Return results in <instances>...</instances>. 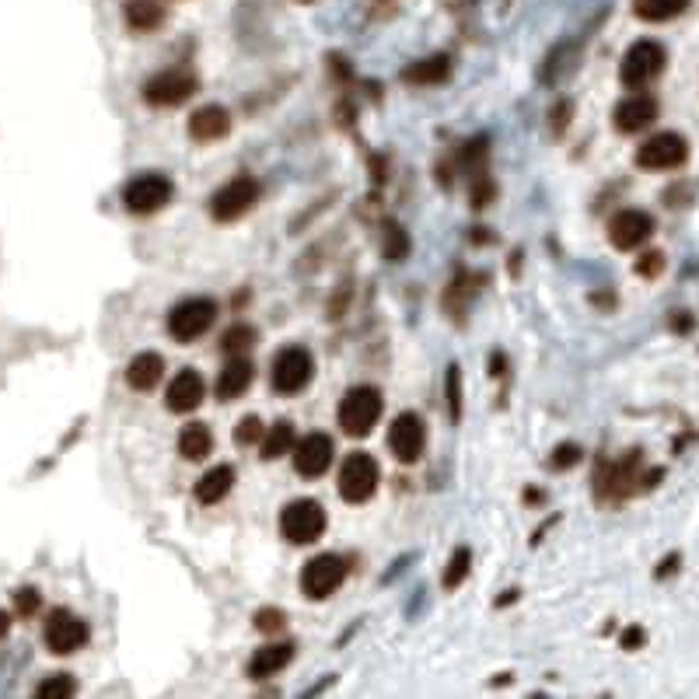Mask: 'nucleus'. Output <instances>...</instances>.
Wrapping results in <instances>:
<instances>
[{"instance_id":"f257e3e1","label":"nucleus","mask_w":699,"mask_h":699,"mask_svg":"<svg viewBox=\"0 0 699 699\" xmlns=\"http://www.w3.org/2000/svg\"><path fill=\"white\" fill-rule=\"evenodd\" d=\"M640 479H644V455L630 451L619 462H602L595 472V493L602 504H623L626 497L640 490Z\"/></svg>"},{"instance_id":"f03ea898","label":"nucleus","mask_w":699,"mask_h":699,"mask_svg":"<svg viewBox=\"0 0 699 699\" xmlns=\"http://www.w3.org/2000/svg\"><path fill=\"white\" fill-rule=\"evenodd\" d=\"M665 67H668V49L661 46L658 39H637L626 49L623 63H619V81H623V88L640 91V88H647L654 77H661Z\"/></svg>"},{"instance_id":"7ed1b4c3","label":"nucleus","mask_w":699,"mask_h":699,"mask_svg":"<svg viewBox=\"0 0 699 699\" xmlns=\"http://www.w3.org/2000/svg\"><path fill=\"white\" fill-rule=\"evenodd\" d=\"M381 392L371 385H357L350 388L347 395H343L340 402V413H336V420H340V427L347 430L350 437H367L374 430V423L381 420Z\"/></svg>"},{"instance_id":"20e7f679","label":"nucleus","mask_w":699,"mask_h":699,"mask_svg":"<svg viewBox=\"0 0 699 699\" xmlns=\"http://www.w3.org/2000/svg\"><path fill=\"white\" fill-rule=\"evenodd\" d=\"M280 532L294 546L319 542L322 532H326V507L319 500H291L280 514Z\"/></svg>"},{"instance_id":"39448f33","label":"nucleus","mask_w":699,"mask_h":699,"mask_svg":"<svg viewBox=\"0 0 699 699\" xmlns=\"http://www.w3.org/2000/svg\"><path fill=\"white\" fill-rule=\"evenodd\" d=\"M689 161V140L675 130L654 133L637 147V168L644 172H675Z\"/></svg>"},{"instance_id":"423d86ee","label":"nucleus","mask_w":699,"mask_h":699,"mask_svg":"<svg viewBox=\"0 0 699 699\" xmlns=\"http://www.w3.org/2000/svg\"><path fill=\"white\" fill-rule=\"evenodd\" d=\"M315 374V360L305 347H284L273 357L270 367V385L277 395H298L301 388H308Z\"/></svg>"},{"instance_id":"0eeeda50","label":"nucleus","mask_w":699,"mask_h":699,"mask_svg":"<svg viewBox=\"0 0 699 699\" xmlns=\"http://www.w3.org/2000/svg\"><path fill=\"white\" fill-rule=\"evenodd\" d=\"M259 203V182L252 175H235L231 182H224L214 196H210V217L221 224L238 221Z\"/></svg>"},{"instance_id":"6e6552de","label":"nucleus","mask_w":699,"mask_h":699,"mask_svg":"<svg viewBox=\"0 0 699 699\" xmlns=\"http://www.w3.org/2000/svg\"><path fill=\"white\" fill-rule=\"evenodd\" d=\"M200 81H196L193 70H182V67H172V70H161V74L147 77L144 81V98L147 105L154 109H168V105H182L196 95Z\"/></svg>"},{"instance_id":"1a4fd4ad","label":"nucleus","mask_w":699,"mask_h":699,"mask_svg":"<svg viewBox=\"0 0 699 699\" xmlns=\"http://www.w3.org/2000/svg\"><path fill=\"white\" fill-rule=\"evenodd\" d=\"M347 581V560L336 553H322V556H312L301 570V591H305L312 602H322L329 598L333 591L343 588Z\"/></svg>"},{"instance_id":"9d476101","label":"nucleus","mask_w":699,"mask_h":699,"mask_svg":"<svg viewBox=\"0 0 699 699\" xmlns=\"http://www.w3.org/2000/svg\"><path fill=\"white\" fill-rule=\"evenodd\" d=\"M214 319H217V305L210 298L179 301V305L168 312V333L179 343H193L214 326Z\"/></svg>"},{"instance_id":"9b49d317","label":"nucleus","mask_w":699,"mask_h":699,"mask_svg":"<svg viewBox=\"0 0 699 699\" xmlns=\"http://www.w3.org/2000/svg\"><path fill=\"white\" fill-rule=\"evenodd\" d=\"M172 193H175V186L168 175L147 172L123 186V207L130 210V214H154V210L172 203Z\"/></svg>"},{"instance_id":"f8f14e48","label":"nucleus","mask_w":699,"mask_h":699,"mask_svg":"<svg viewBox=\"0 0 699 699\" xmlns=\"http://www.w3.org/2000/svg\"><path fill=\"white\" fill-rule=\"evenodd\" d=\"M378 479H381L378 462H374L367 451H353L340 469V497L347 500V504H364V500H371L374 490H378Z\"/></svg>"},{"instance_id":"ddd939ff","label":"nucleus","mask_w":699,"mask_h":699,"mask_svg":"<svg viewBox=\"0 0 699 699\" xmlns=\"http://www.w3.org/2000/svg\"><path fill=\"white\" fill-rule=\"evenodd\" d=\"M42 637H46V647L53 654H74L88 644L91 630L81 616H74V612H67V609H56V612H49Z\"/></svg>"},{"instance_id":"4468645a","label":"nucleus","mask_w":699,"mask_h":699,"mask_svg":"<svg viewBox=\"0 0 699 699\" xmlns=\"http://www.w3.org/2000/svg\"><path fill=\"white\" fill-rule=\"evenodd\" d=\"M388 448L402 465H413L427 448V427L416 413H399L388 427Z\"/></svg>"},{"instance_id":"2eb2a0df","label":"nucleus","mask_w":699,"mask_h":699,"mask_svg":"<svg viewBox=\"0 0 699 699\" xmlns=\"http://www.w3.org/2000/svg\"><path fill=\"white\" fill-rule=\"evenodd\" d=\"M651 235H654V217L647 214V210L626 207L609 221V242L616 245L619 252L640 249V245H647Z\"/></svg>"},{"instance_id":"dca6fc26","label":"nucleus","mask_w":699,"mask_h":699,"mask_svg":"<svg viewBox=\"0 0 699 699\" xmlns=\"http://www.w3.org/2000/svg\"><path fill=\"white\" fill-rule=\"evenodd\" d=\"M291 455H294V469H298V476L319 479L322 472H329V465H333L336 444L329 434H305L298 444H294Z\"/></svg>"},{"instance_id":"f3484780","label":"nucleus","mask_w":699,"mask_h":699,"mask_svg":"<svg viewBox=\"0 0 699 699\" xmlns=\"http://www.w3.org/2000/svg\"><path fill=\"white\" fill-rule=\"evenodd\" d=\"M661 105L654 95H647V91H633L630 98H623V102L616 105V112H612V123H616L619 133H640L647 130V126L658 119Z\"/></svg>"},{"instance_id":"a211bd4d","label":"nucleus","mask_w":699,"mask_h":699,"mask_svg":"<svg viewBox=\"0 0 699 699\" xmlns=\"http://www.w3.org/2000/svg\"><path fill=\"white\" fill-rule=\"evenodd\" d=\"M203 395H207V385H203L200 371H179L168 385L165 402L172 413H193L203 402Z\"/></svg>"},{"instance_id":"6ab92c4d","label":"nucleus","mask_w":699,"mask_h":699,"mask_svg":"<svg viewBox=\"0 0 699 699\" xmlns=\"http://www.w3.org/2000/svg\"><path fill=\"white\" fill-rule=\"evenodd\" d=\"M291 661H294V644H291V640H273V644L259 647V651L249 658V675H252V679H273V675L284 672Z\"/></svg>"},{"instance_id":"aec40b11","label":"nucleus","mask_w":699,"mask_h":699,"mask_svg":"<svg viewBox=\"0 0 699 699\" xmlns=\"http://www.w3.org/2000/svg\"><path fill=\"white\" fill-rule=\"evenodd\" d=\"M231 130V116L224 105H203L189 116V137L200 140V144H210V140L228 137Z\"/></svg>"},{"instance_id":"412c9836","label":"nucleus","mask_w":699,"mask_h":699,"mask_svg":"<svg viewBox=\"0 0 699 699\" xmlns=\"http://www.w3.org/2000/svg\"><path fill=\"white\" fill-rule=\"evenodd\" d=\"M252 378H256L252 360L245 357V353L231 357L228 364L221 367V374H217V399L231 402V399H238V395H245V388L252 385Z\"/></svg>"},{"instance_id":"4be33fe9","label":"nucleus","mask_w":699,"mask_h":699,"mask_svg":"<svg viewBox=\"0 0 699 699\" xmlns=\"http://www.w3.org/2000/svg\"><path fill=\"white\" fill-rule=\"evenodd\" d=\"M161 374H165V357L161 353H137L130 360V367H126V385L137 388V392H151V388H158Z\"/></svg>"},{"instance_id":"5701e85b","label":"nucleus","mask_w":699,"mask_h":699,"mask_svg":"<svg viewBox=\"0 0 699 699\" xmlns=\"http://www.w3.org/2000/svg\"><path fill=\"white\" fill-rule=\"evenodd\" d=\"M451 74V60L448 56H427V60H416L402 70V81L413 84V88H430V84L448 81Z\"/></svg>"},{"instance_id":"b1692460","label":"nucleus","mask_w":699,"mask_h":699,"mask_svg":"<svg viewBox=\"0 0 699 699\" xmlns=\"http://www.w3.org/2000/svg\"><path fill=\"white\" fill-rule=\"evenodd\" d=\"M231 486H235V469L231 465H214V469L196 479V500L200 504H217V500L228 497Z\"/></svg>"},{"instance_id":"393cba45","label":"nucleus","mask_w":699,"mask_h":699,"mask_svg":"<svg viewBox=\"0 0 699 699\" xmlns=\"http://www.w3.org/2000/svg\"><path fill=\"white\" fill-rule=\"evenodd\" d=\"M294 444H298V434H294L291 420H277L263 434V441H259V455H263L266 462H277V458L291 455Z\"/></svg>"},{"instance_id":"a878e982","label":"nucleus","mask_w":699,"mask_h":699,"mask_svg":"<svg viewBox=\"0 0 699 699\" xmlns=\"http://www.w3.org/2000/svg\"><path fill=\"white\" fill-rule=\"evenodd\" d=\"M210 451H214V434L207 423H186L179 434V455L189 462H203Z\"/></svg>"},{"instance_id":"bb28decb","label":"nucleus","mask_w":699,"mask_h":699,"mask_svg":"<svg viewBox=\"0 0 699 699\" xmlns=\"http://www.w3.org/2000/svg\"><path fill=\"white\" fill-rule=\"evenodd\" d=\"M123 18L133 32H154V28L165 21V7H161L158 0H126Z\"/></svg>"},{"instance_id":"cd10ccee","label":"nucleus","mask_w":699,"mask_h":699,"mask_svg":"<svg viewBox=\"0 0 699 699\" xmlns=\"http://www.w3.org/2000/svg\"><path fill=\"white\" fill-rule=\"evenodd\" d=\"M693 4V0H633V14H637L640 21H672L679 18L686 7Z\"/></svg>"},{"instance_id":"c85d7f7f","label":"nucleus","mask_w":699,"mask_h":699,"mask_svg":"<svg viewBox=\"0 0 699 699\" xmlns=\"http://www.w3.org/2000/svg\"><path fill=\"white\" fill-rule=\"evenodd\" d=\"M469 570H472V553L465 546H458L455 553H451V560H448V567H444V577H441V584L448 591H455L458 584L469 577Z\"/></svg>"},{"instance_id":"c756f323","label":"nucleus","mask_w":699,"mask_h":699,"mask_svg":"<svg viewBox=\"0 0 699 699\" xmlns=\"http://www.w3.org/2000/svg\"><path fill=\"white\" fill-rule=\"evenodd\" d=\"M252 343H256V329L245 326V322H238V326H231L228 333H224L221 350L228 353V357H238V353H245Z\"/></svg>"},{"instance_id":"7c9ffc66","label":"nucleus","mask_w":699,"mask_h":699,"mask_svg":"<svg viewBox=\"0 0 699 699\" xmlns=\"http://www.w3.org/2000/svg\"><path fill=\"white\" fill-rule=\"evenodd\" d=\"M381 249H385L388 259H395V263H399V259H406V252H409V235L395 221H388L385 224V238H381Z\"/></svg>"},{"instance_id":"2f4dec72","label":"nucleus","mask_w":699,"mask_h":699,"mask_svg":"<svg viewBox=\"0 0 699 699\" xmlns=\"http://www.w3.org/2000/svg\"><path fill=\"white\" fill-rule=\"evenodd\" d=\"M77 693V682L70 679V675H49L46 682H39V689H35V696H42V699H67V696H74Z\"/></svg>"},{"instance_id":"473e14b6","label":"nucleus","mask_w":699,"mask_h":699,"mask_svg":"<svg viewBox=\"0 0 699 699\" xmlns=\"http://www.w3.org/2000/svg\"><path fill=\"white\" fill-rule=\"evenodd\" d=\"M263 434H266L263 420H259V416H245V420H238V427H235V444L249 448V444L263 441Z\"/></svg>"},{"instance_id":"72a5a7b5","label":"nucleus","mask_w":699,"mask_h":699,"mask_svg":"<svg viewBox=\"0 0 699 699\" xmlns=\"http://www.w3.org/2000/svg\"><path fill=\"white\" fill-rule=\"evenodd\" d=\"M444 388H448V413H451V420H458V416H462V374H458V364L448 367V381H444Z\"/></svg>"},{"instance_id":"f704fd0d","label":"nucleus","mask_w":699,"mask_h":699,"mask_svg":"<svg viewBox=\"0 0 699 699\" xmlns=\"http://www.w3.org/2000/svg\"><path fill=\"white\" fill-rule=\"evenodd\" d=\"M584 458V448L581 444H560V448L553 451V458H549V465H553V469H574L577 462H581Z\"/></svg>"},{"instance_id":"c9c22d12","label":"nucleus","mask_w":699,"mask_h":699,"mask_svg":"<svg viewBox=\"0 0 699 699\" xmlns=\"http://www.w3.org/2000/svg\"><path fill=\"white\" fill-rule=\"evenodd\" d=\"M39 605H42V598H39V591H35V588H18V591H14V612H18L21 619L35 616V612H39Z\"/></svg>"},{"instance_id":"e433bc0d","label":"nucleus","mask_w":699,"mask_h":699,"mask_svg":"<svg viewBox=\"0 0 699 699\" xmlns=\"http://www.w3.org/2000/svg\"><path fill=\"white\" fill-rule=\"evenodd\" d=\"M284 626H287L284 609H259V612H256V630L277 633V630H284Z\"/></svg>"},{"instance_id":"4c0bfd02","label":"nucleus","mask_w":699,"mask_h":699,"mask_svg":"<svg viewBox=\"0 0 699 699\" xmlns=\"http://www.w3.org/2000/svg\"><path fill=\"white\" fill-rule=\"evenodd\" d=\"M661 270H665V252H644V256L637 259V273H640V277L654 280Z\"/></svg>"},{"instance_id":"58836bf2","label":"nucleus","mask_w":699,"mask_h":699,"mask_svg":"<svg viewBox=\"0 0 699 699\" xmlns=\"http://www.w3.org/2000/svg\"><path fill=\"white\" fill-rule=\"evenodd\" d=\"M493 193H497V189H493V182L486 179L483 172H476V186H472V207H476V210H483L486 203L493 200Z\"/></svg>"},{"instance_id":"ea45409f","label":"nucleus","mask_w":699,"mask_h":699,"mask_svg":"<svg viewBox=\"0 0 699 699\" xmlns=\"http://www.w3.org/2000/svg\"><path fill=\"white\" fill-rule=\"evenodd\" d=\"M644 644H647V630H644V626H626L623 637H619V647H623V651H640Z\"/></svg>"},{"instance_id":"a19ab883","label":"nucleus","mask_w":699,"mask_h":699,"mask_svg":"<svg viewBox=\"0 0 699 699\" xmlns=\"http://www.w3.org/2000/svg\"><path fill=\"white\" fill-rule=\"evenodd\" d=\"M570 112H574V102H570V98H563V102L553 109V116H556L553 119V133H556V137H560V133L570 126Z\"/></svg>"},{"instance_id":"79ce46f5","label":"nucleus","mask_w":699,"mask_h":699,"mask_svg":"<svg viewBox=\"0 0 699 699\" xmlns=\"http://www.w3.org/2000/svg\"><path fill=\"white\" fill-rule=\"evenodd\" d=\"M679 567H682V556L679 553H668L665 560H661V567L654 570V577H658V581H665V577L679 574Z\"/></svg>"},{"instance_id":"37998d69","label":"nucleus","mask_w":699,"mask_h":699,"mask_svg":"<svg viewBox=\"0 0 699 699\" xmlns=\"http://www.w3.org/2000/svg\"><path fill=\"white\" fill-rule=\"evenodd\" d=\"M672 329L686 333V329H693V319H689V315H679V319H672Z\"/></svg>"},{"instance_id":"c03bdc74","label":"nucleus","mask_w":699,"mask_h":699,"mask_svg":"<svg viewBox=\"0 0 699 699\" xmlns=\"http://www.w3.org/2000/svg\"><path fill=\"white\" fill-rule=\"evenodd\" d=\"M7 630H11V616H7V612L0 609V640L7 637Z\"/></svg>"}]
</instances>
